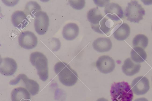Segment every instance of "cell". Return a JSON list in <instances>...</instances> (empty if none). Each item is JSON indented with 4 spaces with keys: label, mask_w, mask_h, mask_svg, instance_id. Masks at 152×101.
Masks as SVG:
<instances>
[{
    "label": "cell",
    "mask_w": 152,
    "mask_h": 101,
    "mask_svg": "<svg viewBox=\"0 0 152 101\" xmlns=\"http://www.w3.org/2000/svg\"><path fill=\"white\" fill-rule=\"evenodd\" d=\"M54 69L59 81L64 85L72 86L77 82L78 79L77 73L67 63L59 62L55 65Z\"/></svg>",
    "instance_id": "6da1fadb"
},
{
    "label": "cell",
    "mask_w": 152,
    "mask_h": 101,
    "mask_svg": "<svg viewBox=\"0 0 152 101\" xmlns=\"http://www.w3.org/2000/svg\"></svg>",
    "instance_id": "4316f807"
},
{
    "label": "cell",
    "mask_w": 152,
    "mask_h": 101,
    "mask_svg": "<svg viewBox=\"0 0 152 101\" xmlns=\"http://www.w3.org/2000/svg\"><path fill=\"white\" fill-rule=\"evenodd\" d=\"M96 101H109L107 99L104 98H101L98 99Z\"/></svg>",
    "instance_id": "484cf974"
},
{
    "label": "cell",
    "mask_w": 152,
    "mask_h": 101,
    "mask_svg": "<svg viewBox=\"0 0 152 101\" xmlns=\"http://www.w3.org/2000/svg\"><path fill=\"white\" fill-rule=\"evenodd\" d=\"M30 61L36 69L37 74L43 81H46L48 78V59L42 53L35 52L30 55Z\"/></svg>",
    "instance_id": "3957f363"
},
{
    "label": "cell",
    "mask_w": 152,
    "mask_h": 101,
    "mask_svg": "<svg viewBox=\"0 0 152 101\" xmlns=\"http://www.w3.org/2000/svg\"><path fill=\"white\" fill-rule=\"evenodd\" d=\"M131 55L132 60L137 63L144 62L147 56L144 50L139 47H135L133 48L131 51Z\"/></svg>",
    "instance_id": "44dd1931"
},
{
    "label": "cell",
    "mask_w": 152,
    "mask_h": 101,
    "mask_svg": "<svg viewBox=\"0 0 152 101\" xmlns=\"http://www.w3.org/2000/svg\"><path fill=\"white\" fill-rule=\"evenodd\" d=\"M131 87L133 92L136 95L144 94L150 89L149 81L145 76L137 77L132 81Z\"/></svg>",
    "instance_id": "52a82bcc"
},
{
    "label": "cell",
    "mask_w": 152,
    "mask_h": 101,
    "mask_svg": "<svg viewBox=\"0 0 152 101\" xmlns=\"http://www.w3.org/2000/svg\"><path fill=\"white\" fill-rule=\"evenodd\" d=\"M17 68V63L12 58L6 57L1 59L0 72L3 75L8 76L13 75Z\"/></svg>",
    "instance_id": "8fae6325"
},
{
    "label": "cell",
    "mask_w": 152,
    "mask_h": 101,
    "mask_svg": "<svg viewBox=\"0 0 152 101\" xmlns=\"http://www.w3.org/2000/svg\"><path fill=\"white\" fill-rule=\"evenodd\" d=\"M20 78L24 82L25 87L32 95L37 94L39 92V86L35 81L28 78L24 74H20Z\"/></svg>",
    "instance_id": "ac0fdd59"
},
{
    "label": "cell",
    "mask_w": 152,
    "mask_h": 101,
    "mask_svg": "<svg viewBox=\"0 0 152 101\" xmlns=\"http://www.w3.org/2000/svg\"><path fill=\"white\" fill-rule=\"evenodd\" d=\"M69 2L73 9L77 10L82 9L85 4V1L84 0H69Z\"/></svg>",
    "instance_id": "603a6c76"
},
{
    "label": "cell",
    "mask_w": 152,
    "mask_h": 101,
    "mask_svg": "<svg viewBox=\"0 0 152 101\" xmlns=\"http://www.w3.org/2000/svg\"><path fill=\"white\" fill-rule=\"evenodd\" d=\"M12 23L14 26L21 30L29 23V21L24 12L21 11H16L12 15Z\"/></svg>",
    "instance_id": "7c38bea8"
},
{
    "label": "cell",
    "mask_w": 152,
    "mask_h": 101,
    "mask_svg": "<svg viewBox=\"0 0 152 101\" xmlns=\"http://www.w3.org/2000/svg\"><path fill=\"white\" fill-rule=\"evenodd\" d=\"M133 45L135 47H139L145 49L148 44V39L147 37L142 34L137 35L133 39Z\"/></svg>",
    "instance_id": "7402d4cb"
},
{
    "label": "cell",
    "mask_w": 152,
    "mask_h": 101,
    "mask_svg": "<svg viewBox=\"0 0 152 101\" xmlns=\"http://www.w3.org/2000/svg\"><path fill=\"white\" fill-rule=\"evenodd\" d=\"M87 18L91 23L92 28L96 32L103 34L99 29V23L104 18L97 7L90 9L88 12Z\"/></svg>",
    "instance_id": "30bf717a"
},
{
    "label": "cell",
    "mask_w": 152,
    "mask_h": 101,
    "mask_svg": "<svg viewBox=\"0 0 152 101\" xmlns=\"http://www.w3.org/2000/svg\"><path fill=\"white\" fill-rule=\"evenodd\" d=\"M92 46L94 49L96 51L103 52L110 50L112 47V44L109 38L100 37L94 41Z\"/></svg>",
    "instance_id": "5bb4252c"
},
{
    "label": "cell",
    "mask_w": 152,
    "mask_h": 101,
    "mask_svg": "<svg viewBox=\"0 0 152 101\" xmlns=\"http://www.w3.org/2000/svg\"><path fill=\"white\" fill-rule=\"evenodd\" d=\"M145 10L136 1H131L128 4L125 12L127 20L131 22L138 23L143 19Z\"/></svg>",
    "instance_id": "277c9868"
},
{
    "label": "cell",
    "mask_w": 152,
    "mask_h": 101,
    "mask_svg": "<svg viewBox=\"0 0 152 101\" xmlns=\"http://www.w3.org/2000/svg\"><path fill=\"white\" fill-rule=\"evenodd\" d=\"M96 66L101 73L107 74L112 72L115 67L114 60L108 55H102L98 58Z\"/></svg>",
    "instance_id": "ba28073f"
},
{
    "label": "cell",
    "mask_w": 152,
    "mask_h": 101,
    "mask_svg": "<svg viewBox=\"0 0 152 101\" xmlns=\"http://www.w3.org/2000/svg\"><path fill=\"white\" fill-rule=\"evenodd\" d=\"M18 41L21 47L27 49L34 48L37 43V37L34 33L29 31L21 32L18 36Z\"/></svg>",
    "instance_id": "5b68a950"
},
{
    "label": "cell",
    "mask_w": 152,
    "mask_h": 101,
    "mask_svg": "<svg viewBox=\"0 0 152 101\" xmlns=\"http://www.w3.org/2000/svg\"><path fill=\"white\" fill-rule=\"evenodd\" d=\"M79 32V28L77 24L74 23H69L64 27L62 33L64 38L65 39L71 40L77 37Z\"/></svg>",
    "instance_id": "2e32d148"
},
{
    "label": "cell",
    "mask_w": 152,
    "mask_h": 101,
    "mask_svg": "<svg viewBox=\"0 0 152 101\" xmlns=\"http://www.w3.org/2000/svg\"><path fill=\"white\" fill-rule=\"evenodd\" d=\"M49 19L47 14L41 11L38 13L34 21V27L36 32L39 35H43L48 31Z\"/></svg>",
    "instance_id": "8992f818"
},
{
    "label": "cell",
    "mask_w": 152,
    "mask_h": 101,
    "mask_svg": "<svg viewBox=\"0 0 152 101\" xmlns=\"http://www.w3.org/2000/svg\"><path fill=\"white\" fill-rule=\"evenodd\" d=\"M41 11L40 6L36 2L30 1L25 6L24 13L27 17L29 16L32 18H35L37 14Z\"/></svg>",
    "instance_id": "ffe728a7"
},
{
    "label": "cell",
    "mask_w": 152,
    "mask_h": 101,
    "mask_svg": "<svg viewBox=\"0 0 152 101\" xmlns=\"http://www.w3.org/2000/svg\"></svg>",
    "instance_id": "83f0119b"
},
{
    "label": "cell",
    "mask_w": 152,
    "mask_h": 101,
    "mask_svg": "<svg viewBox=\"0 0 152 101\" xmlns=\"http://www.w3.org/2000/svg\"><path fill=\"white\" fill-rule=\"evenodd\" d=\"M140 64L135 62L130 58H128L124 61L122 69L126 75L131 76L138 73L140 69Z\"/></svg>",
    "instance_id": "9a60e30c"
},
{
    "label": "cell",
    "mask_w": 152,
    "mask_h": 101,
    "mask_svg": "<svg viewBox=\"0 0 152 101\" xmlns=\"http://www.w3.org/2000/svg\"><path fill=\"white\" fill-rule=\"evenodd\" d=\"M104 13L109 17L121 20L123 17L124 12L121 7L118 4L111 3L105 7Z\"/></svg>",
    "instance_id": "4fadbf2b"
},
{
    "label": "cell",
    "mask_w": 152,
    "mask_h": 101,
    "mask_svg": "<svg viewBox=\"0 0 152 101\" xmlns=\"http://www.w3.org/2000/svg\"><path fill=\"white\" fill-rule=\"evenodd\" d=\"M118 20L111 18L106 16L99 23V29L103 34L107 36L110 35L113 32L114 29L119 26L121 23Z\"/></svg>",
    "instance_id": "9c48e42d"
},
{
    "label": "cell",
    "mask_w": 152,
    "mask_h": 101,
    "mask_svg": "<svg viewBox=\"0 0 152 101\" xmlns=\"http://www.w3.org/2000/svg\"><path fill=\"white\" fill-rule=\"evenodd\" d=\"M130 28L126 23H123L117 28L113 34L114 38L119 41L126 39L130 33Z\"/></svg>",
    "instance_id": "d6986e66"
},
{
    "label": "cell",
    "mask_w": 152,
    "mask_h": 101,
    "mask_svg": "<svg viewBox=\"0 0 152 101\" xmlns=\"http://www.w3.org/2000/svg\"><path fill=\"white\" fill-rule=\"evenodd\" d=\"M134 101H148V100L145 97L138 98L135 99Z\"/></svg>",
    "instance_id": "d4e9b609"
},
{
    "label": "cell",
    "mask_w": 152,
    "mask_h": 101,
    "mask_svg": "<svg viewBox=\"0 0 152 101\" xmlns=\"http://www.w3.org/2000/svg\"><path fill=\"white\" fill-rule=\"evenodd\" d=\"M11 96L12 101H21L30 99V94L28 91L21 87L14 89L11 92Z\"/></svg>",
    "instance_id": "e0dca14e"
},
{
    "label": "cell",
    "mask_w": 152,
    "mask_h": 101,
    "mask_svg": "<svg viewBox=\"0 0 152 101\" xmlns=\"http://www.w3.org/2000/svg\"><path fill=\"white\" fill-rule=\"evenodd\" d=\"M95 4L100 7H106L109 4V0H94Z\"/></svg>",
    "instance_id": "cb8c5ba5"
},
{
    "label": "cell",
    "mask_w": 152,
    "mask_h": 101,
    "mask_svg": "<svg viewBox=\"0 0 152 101\" xmlns=\"http://www.w3.org/2000/svg\"><path fill=\"white\" fill-rule=\"evenodd\" d=\"M110 95L112 101H132L133 94L127 82H114L111 86Z\"/></svg>",
    "instance_id": "7a4b0ae2"
}]
</instances>
